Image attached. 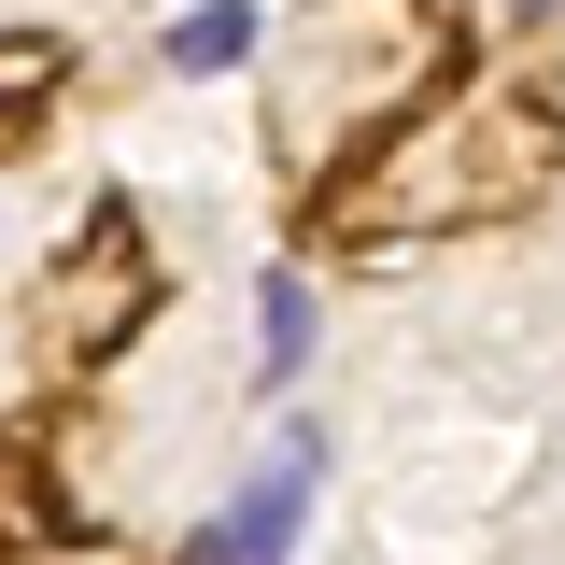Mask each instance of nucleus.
<instances>
[{
    "instance_id": "f257e3e1",
    "label": "nucleus",
    "mask_w": 565,
    "mask_h": 565,
    "mask_svg": "<svg viewBox=\"0 0 565 565\" xmlns=\"http://www.w3.org/2000/svg\"><path fill=\"white\" fill-rule=\"evenodd\" d=\"M311 494H326V438L311 424H282V452L255 467V481L212 509L199 537H184V565H297V537H311Z\"/></svg>"
},
{
    "instance_id": "f03ea898",
    "label": "nucleus",
    "mask_w": 565,
    "mask_h": 565,
    "mask_svg": "<svg viewBox=\"0 0 565 565\" xmlns=\"http://www.w3.org/2000/svg\"><path fill=\"white\" fill-rule=\"evenodd\" d=\"M141 297H156V255H141L128 212H99V226H85V255L43 269V340H57V353H99V340H128Z\"/></svg>"
},
{
    "instance_id": "7ed1b4c3",
    "label": "nucleus",
    "mask_w": 565,
    "mask_h": 565,
    "mask_svg": "<svg viewBox=\"0 0 565 565\" xmlns=\"http://www.w3.org/2000/svg\"><path fill=\"white\" fill-rule=\"evenodd\" d=\"M311 353H326V297H311V269H269L255 282V396H297Z\"/></svg>"
},
{
    "instance_id": "20e7f679",
    "label": "nucleus",
    "mask_w": 565,
    "mask_h": 565,
    "mask_svg": "<svg viewBox=\"0 0 565 565\" xmlns=\"http://www.w3.org/2000/svg\"><path fill=\"white\" fill-rule=\"evenodd\" d=\"M255 57V0H184L170 14V71H241Z\"/></svg>"
},
{
    "instance_id": "39448f33",
    "label": "nucleus",
    "mask_w": 565,
    "mask_h": 565,
    "mask_svg": "<svg viewBox=\"0 0 565 565\" xmlns=\"http://www.w3.org/2000/svg\"><path fill=\"white\" fill-rule=\"evenodd\" d=\"M29 85H71V43H43V29H14V43H0V128L29 114Z\"/></svg>"
},
{
    "instance_id": "423d86ee",
    "label": "nucleus",
    "mask_w": 565,
    "mask_h": 565,
    "mask_svg": "<svg viewBox=\"0 0 565 565\" xmlns=\"http://www.w3.org/2000/svg\"><path fill=\"white\" fill-rule=\"evenodd\" d=\"M509 14H523V29H537V14H552V0H509Z\"/></svg>"
}]
</instances>
